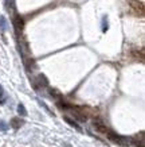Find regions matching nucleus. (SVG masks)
<instances>
[{"instance_id":"1","label":"nucleus","mask_w":145,"mask_h":147,"mask_svg":"<svg viewBox=\"0 0 145 147\" xmlns=\"http://www.w3.org/2000/svg\"><path fill=\"white\" fill-rule=\"evenodd\" d=\"M13 27H15V30H16L18 34L23 30V27H24V20H23V18L20 15H15V16H13Z\"/></svg>"},{"instance_id":"2","label":"nucleus","mask_w":145,"mask_h":147,"mask_svg":"<svg viewBox=\"0 0 145 147\" xmlns=\"http://www.w3.org/2000/svg\"><path fill=\"white\" fill-rule=\"evenodd\" d=\"M94 128L98 131V132H101V134H108V131L109 128L106 127V124H104L101 120H94Z\"/></svg>"},{"instance_id":"3","label":"nucleus","mask_w":145,"mask_h":147,"mask_svg":"<svg viewBox=\"0 0 145 147\" xmlns=\"http://www.w3.org/2000/svg\"><path fill=\"white\" fill-rule=\"evenodd\" d=\"M36 84L39 85V88H47L48 86V80L44 74H39L36 77Z\"/></svg>"},{"instance_id":"4","label":"nucleus","mask_w":145,"mask_h":147,"mask_svg":"<svg viewBox=\"0 0 145 147\" xmlns=\"http://www.w3.org/2000/svg\"><path fill=\"white\" fill-rule=\"evenodd\" d=\"M63 119H65V120H66L67 123H69V124L71 125V127H74L75 129H78V131H82V128L79 127V124H78V123H77V121H75V120H73V119H70L69 116H65Z\"/></svg>"},{"instance_id":"5","label":"nucleus","mask_w":145,"mask_h":147,"mask_svg":"<svg viewBox=\"0 0 145 147\" xmlns=\"http://www.w3.org/2000/svg\"><path fill=\"white\" fill-rule=\"evenodd\" d=\"M48 92H50V96H53L55 100H59V98H62V94L59 93L57 89H54V88H48Z\"/></svg>"},{"instance_id":"6","label":"nucleus","mask_w":145,"mask_h":147,"mask_svg":"<svg viewBox=\"0 0 145 147\" xmlns=\"http://www.w3.org/2000/svg\"><path fill=\"white\" fill-rule=\"evenodd\" d=\"M22 124H23V120H20V117H13L12 120H11V125H12L13 128H19Z\"/></svg>"},{"instance_id":"7","label":"nucleus","mask_w":145,"mask_h":147,"mask_svg":"<svg viewBox=\"0 0 145 147\" xmlns=\"http://www.w3.org/2000/svg\"><path fill=\"white\" fill-rule=\"evenodd\" d=\"M108 30H109V22H108V18L104 16V18H102V31L106 32Z\"/></svg>"},{"instance_id":"8","label":"nucleus","mask_w":145,"mask_h":147,"mask_svg":"<svg viewBox=\"0 0 145 147\" xmlns=\"http://www.w3.org/2000/svg\"><path fill=\"white\" fill-rule=\"evenodd\" d=\"M0 28H1V31H5V28H7V20L4 16H0Z\"/></svg>"},{"instance_id":"9","label":"nucleus","mask_w":145,"mask_h":147,"mask_svg":"<svg viewBox=\"0 0 145 147\" xmlns=\"http://www.w3.org/2000/svg\"><path fill=\"white\" fill-rule=\"evenodd\" d=\"M18 112H19V115L20 116H26L27 115V111H26V108H24L23 104H19L18 105Z\"/></svg>"},{"instance_id":"10","label":"nucleus","mask_w":145,"mask_h":147,"mask_svg":"<svg viewBox=\"0 0 145 147\" xmlns=\"http://www.w3.org/2000/svg\"><path fill=\"white\" fill-rule=\"evenodd\" d=\"M8 129V124L5 123V121H0V131H7Z\"/></svg>"},{"instance_id":"11","label":"nucleus","mask_w":145,"mask_h":147,"mask_svg":"<svg viewBox=\"0 0 145 147\" xmlns=\"http://www.w3.org/2000/svg\"><path fill=\"white\" fill-rule=\"evenodd\" d=\"M4 96V89H3V86H0V98Z\"/></svg>"}]
</instances>
